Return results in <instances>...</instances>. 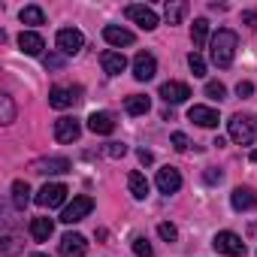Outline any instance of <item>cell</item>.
<instances>
[{
  "mask_svg": "<svg viewBox=\"0 0 257 257\" xmlns=\"http://www.w3.org/2000/svg\"><path fill=\"white\" fill-rule=\"evenodd\" d=\"M70 161L67 158H40V161H34V173H40V176H58V173H70Z\"/></svg>",
  "mask_w": 257,
  "mask_h": 257,
  "instance_id": "obj_11",
  "label": "cell"
},
{
  "mask_svg": "<svg viewBox=\"0 0 257 257\" xmlns=\"http://www.w3.org/2000/svg\"><path fill=\"white\" fill-rule=\"evenodd\" d=\"M170 143H173V149H176V152H188V149H191V140H188L182 131H176V134L170 137Z\"/></svg>",
  "mask_w": 257,
  "mask_h": 257,
  "instance_id": "obj_32",
  "label": "cell"
},
{
  "mask_svg": "<svg viewBox=\"0 0 257 257\" xmlns=\"http://www.w3.org/2000/svg\"><path fill=\"white\" fill-rule=\"evenodd\" d=\"M55 43H58V49H61L64 55H79L82 46H85V37H82V31H76V28H64V31H58Z\"/></svg>",
  "mask_w": 257,
  "mask_h": 257,
  "instance_id": "obj_8",
  "label": "cell"
},
{
  "mask_svg": "<svg viewBox=\"0 0 257 257\" xmlns=\"http://www.w3.org/2000/svg\"><path fill=\"white\" fill-rule=\"evenodd\" d=\"M124 13H127V19H131V22H137L143 31H155V28H158V13H155L152 7H143V4H131V7L124 10Z\"/></svg>",
  "mask_w": 257,
  "mask_h": 257,
  "instance_id": "obj_9",
  "label": "cell"
},
{
  "mask_svg": "<svg viewBox=\"0 0 257 257\" xmlns=\"http://www.w3.org/2000/svg\"><path fill=\"white\" fill-rule=\"evenodd\" d=\"M206 97H209V100H218V103H221V100L227 97V88H224L221 82H206Z\"/></svg>",
  "mask_w": 257,
  "mask_h": 257,
  "instance_id": "obj_30",
  "label": "cell"
},
{
  "mask_svg": "<svg viewBox=\"0 0 257 257\" xmlns=\"http://www.w3.org/2000/svg\"><path fill=\"white\" fill-rule=\"evenodd\" d=\"M236 46H239V37H236L233 31L221 28V31L212 37V64L221 67V70H227V67L233 64V58H236Z\"/></svg>",
  "mask_w": 257,
  "mask_h": 257,
  "instance_id": "obj_1",
  "label": "cell"
},
{
  "mask_svg": "<svg viewBox=\"0 0 257 257\" xmlns=\"http://www.w3.org/2000/svg\"><path fill=\"white\" fill-rule=\"evenodd\" d=\"M31 257H49V254H31Z\"/></svg>",
  "mask_w": 257,
  "mask_h": 257,
  "instance_id": "obj_41",
  "label": "cell"
},
{
  "mask_svg": "<svg viewBox=\"0 0 257 257\" xmlns=\"http://www.w3.org/2000/svg\"><path fill=\"white\" fill-rule=\"evenodd\" d=\"M227 134H230L233 143L251 146L254 137H257V121L248 118V115H242V112H236V115H230V121H227Z\"/></svg>",
  "mask_w": 257,
  "mask_h": 257,
  "instance_id": "obj_2",
  "label": "cell"
},
{
  "mask_svg": "<svg viewBox=\"0 0 257 257\" xmlns=\"http://www.w3.org/2000/svg\"><path fill=\"white\" fill-rule=\"evenodd\" d=\"M206 40H209V22L206 19H194V25H191V43H194V49H203Z\"/></svg>",
  "mask_w": 257,
  "mask_h": 257,
  "instance_id": "obj_25",
  "label": "cell"
},
{
  "mask_svg": "<svg viewBox=\"0 0 257 257\" xmlns=\"http://www.w3.org/2000/svg\"><path fill=\"white\" fill-rule=\"evenodd\" d=\"M137 158H140V164H146V167H149V164L155 161V155H152L149 149H140V152H137Z\"/></svg>",
  "mask_w": 257,
  "mask_h": 257,
  "instance_id": "obj_40",
  "label": "cell"
},
{
  "mask_svg": "<svg viewBox=\"0 0 257 257\" xmlns=\"http://www.w3.org/2000/svg\"><path fill=\"white\" fill-rule=\"evenodd\" d=\"M79 137H82V121L79 118L64 115V118L55 121V140L58 143H76Z\"/></svg>",
  "mask_w": 257,
  "mask_h": 257,
  "instance_id": "obj_7",
  "label": "cell"
},
{
  "mask_svg": "<svg viewBox=\"0 0 257 257\" xmlns=\"http://www.w3.org/2000/svg\"><path fill=\"white\" fill-rule=\"evenodd\" d=\"M88 242L82 233H64L61 236V257H85Z\"/></svg>",
  "mask_w": 257,
  "mask_h": 257,
  "instance_id": "obj_13",
  "label": "cell"
},
{
  "mask_svg": "<svg viewBox=\"0 0 257 257\" xmlns=\"http://www.w3.org/2000/svg\"><path fill=\"white\" fill-rule=\"evenodd\" d=\"M155 73H158V61H155V55H152V52H140V55L134 58V79L149 82V79H155Z\"/></svg>",
  "mask_w": 257,
  "mask_h": 257,
  "instance_id": "obj_10",
  "label": "cell"
},
{
  "mask_svg": "<svg viewBox=\"0 0 257 257\" xmlns=\"http://www.w3.org/2000/svg\"><path fill=\"white\" fill-rule=\"evenodd\" d=\"M91 209H94V200L91 197H73V203H67L64 206V212H61V221L64 224H79L82 218H88L91 215Z\"/></svg>",
  "mask_w": 257,
  "mask_h": 257,
  "instance_id": "obj_6",
  "label": "cell"
},
{
  "mask_svg": "<svg viewBox=\"0 0 257 257\" xmlns=\"http://www.w3.org/2000/svg\"><path fill=\"white\" fill-rule=\"evenodd\" d=\"M16 242H19V239H16L13 233H7V236H4V245H0V251H4L7 257H10V254H16V251H19V245H16Z\"/></svg>",
  "mask_w": 257,
  "mask_h": 257,
  "instance_id": "obj_35",
  "label": "cell"
},
{
  "mask_svg": "<svg viewBox=\"0 0 257 257\" xmlns=\"http://www.w3.org/2000/svg\"><path fill=\"white\" fill-rule=\"evenodd\" d=\"M188 118H191L194 124H200V127H218V121H221L212 106H191V109H188Z\"/></svg>",
  "mask_w": 257,
  "mask_h": 257,
  "instance_id": "obj_18",
  "label": "cell"
},
{
  "mask_svg": "<svg viewBox=\"0 0 257 257\" xmlns=\"http://www.w3.org/2000/svg\"><path fill=\"white\" fill-rule=\"evenodd\" d=\"M127 188H131V194H134L137 200H146V197H149V179H146L140 170H134L131 176H127Z\"/></svg>",
  "mask_w": 257,
  "mask_h": 257,
  "instance_id": "obj_22",
  "label": "cell"
},
{
  "mask_svg": "<svg viewBox=\"0 0 257 257\" xmlns=\"http://www.w3.org/2000/svg\"><path fill=\"white\" fill-rule=\"evenodd\" d=\"M221 179H224L221 170H206V182H209V185H221Z\"/></svg>",
  "mask_w": 257,
  "mask_h": 257,
  "instance_id": "obj_37",
  "label": "cell"
},
{
  "mask_svg": "<svg viewBox=\"0 0 257 257\" xmlns=\"http://www.w3.org/2000/svg\"><path fill=\"white\" fill-rule=\"evenodd\" d=\"M88 131H91V134H100V137H109V134L115 131V118H112L109 112H91Z\"/></svg>",
  "mask_w": 257,
  "mask_h": 257,
  "instance_id": "obj_17",
  "label": "cell"
},
{
  "mask_svg": "<svg viewBox=\"0 0 257 257\" xmlns=\"http://www.w3.org/2000/svg\"><path fill=\"white\" fill-rule=\"evenodd\" d=\"M124 109H127V115H146V112L152 109V100H149L146 94H134V97H127Z\"/></svg>",
  "mask_w": 257,
  "mask_h": 257,
  "instance_id": "obj_24",
  "label": "cell"
},
{
  "mask_svg": "<svg viewBox=\"0 0 257 257\" xmlns=\"http://www.w3.org/2000/svg\"><path fill=\"white\" fill-rule=\"evenodd\" d=\"M19 19H22V25H46V13L40 7H25Z\"/></svg>",
  "mask_w": 257,
  "mask_h": 257,
  "instance_id": "obj_27",
  "label": "cell"
},
{
  "mask_svg": "<svg viewBox=\"0 0 257 257\" xmlns=\"http://www.w3.org/2000/svg\"><path fill=\"white\" fill-rule=\"evenodd\" d=\"M242 22H245L248 28H257V10H248V13H242Z\"/></svg>",
  "mask_w": 257,
  "mask_h": 257,
  "instance_id": "obj_39",
  "label": "cell"
},
{
  "mask_svg": "<svg viewBox=\"0 0 257 257\" xmlns=\"http://www.w3.org/2000/svg\"><path fill=\"white\" fill-rule=\"evenodd\" d=\"M52 233H55L52 218H31V236H34L37 242H49Z\"/></svg>",
  "mask_w": 257,
  "mask_h": 257,
  "instance_id": "obj_21",
  "label": "cell"
},
{
  "mask_svg": "<svg viewBox=\"0 0 257 257\" xmlns=\"http://www.w3.org/2000/svg\"><path fill=\"white\" fill-rule=\"evenodd\" d=\"M79 100H82V88H79V85H70V88L55 85V88L49 91V106H52V109H70V106L79 103Z\"/></svg>",
  "mask_w": 257,
  "mask_h": 257,
  "instance_id": "obj_4",
  "label": "cell"
},
{
  "mask_svg": "<svg viewBox=\"0 0 257 257\" xmlns=\"http://www.w3.org/2000/svg\"><path fill=\"white\" fill-rule=\"evenodd\" d=\"M13 203H16V209H25L28 203H31V188H28V182H13Z\"/></svg>",
  "mask_w": 257,
  "mask_h": 257,
  "instance_id": "obj_26",
  "label": "cell"
},
{
  "mask_svg": "<svg viewBox=\"0 0 257 257\" xmlns=\"http://www.w3.org/2000/svg\"><path fill=\"white\" fill-rule=\"evenodd\" d=\"M155 185H158L161 194H176V191L182 188V173H179L176 167H164V170H158Z\"/></svg>",
  "mask_w": 257,
  "mask_h": 257,
  "instance_id": "obj_12",
  "label": "cell"
},
{
  "mask_svg": "<svg viewBox=\"0 0 257 257\" xmlns=\"http://www.w3.org/2000/svg\"><path fill=\"white\" fill-rule=\"evenodd\" d=\"M161 97L176 106V103H185V100L191 97V88H188L185 82H164V85H161Z\"/></svg>",
  "mask_w": 257,
  "mask_h": 257,
  "instance_id": "obj_16",
  "label": "cell"
},
{
  "mask_svg": "<svg viewBox=\"0 0 257 257\" xmlns=\"http://www.w3.org/2000/svg\"><path fill=\"white\" fill-rule=\"evenodd\" d=\"M100 67H103V73H109V76H121V73L127 70V58H124L121 52L106 49V52L100 55Z\"/></svg>",
  "mask_w": 257,
  "mask_h": 257,
  "instance_id": "obj_14",
  "label": "cell"
},
{
  "mask_svg": "<svg viewBox=\"0 0 257 257\" xmlns=\"http://www.w3.org/2000/svg\"><path fill=\"white\" fill-rule=\"evenodd\" d=\"M188 67H191V73H194L197 79H203V76H206V61H203V55H200V52H191V55H188Z\"/></svg>",
  "mask_w": 257,
  "mask_h": 257,
  "instance_id": "obj_29",
  "label": "cell"
},
{
  "mask_svg": "<svg viewBox=\"0 0 257 257\" xmlns=\"http://www.w3.org/2000/svg\"><path fill=\"white\" fill-rule=\"evenodd\" d=\"M185 13H188V4H182V0H170V4L164 7V19H167V25H182Z\"/></svg>",
  "mask_w": 257,
  "mask_h": 257,
  "instance_id": "obj_23",
  "label": "cell"
},
{
  "mask_svg": "<svg viewBox=\"0 0 257 257\" xmlns=\"http://www.w3.org/2000/svg\"><path fill=\"white\" fill-rule=\"evenodd\" d=\"M230 206L236 209V212H248V209H254L257 206V194L251 191V188H236L233 194H230Z\"/></svg>",
  "mask_w": 257,
  "mask_h": 257,
  "instance_id": "obj_19",
  "label": "cell"
},
{
  "mask_svg": "<svg viewBox=\"0 0 257 257\" xmlns=\"http://www.w3.org/2000/svg\"><path fill=\"white\" fill-rule=\"evenodd\" d=\"M0 121H4V124H13L16 121V103H13L10 94L0 97Z\"/></svg>",
  "mask_w": 257,
  "mask_h": 257,
  "instance_id": "obj_28",
  "label": "cell"
},
{
  "mask_svg": "<svg viewBox=\"0 0 257 257\" xmlns=\"http://www.w3.org/2000/svg\"><path fill=\"white\" fill-rule=\"evenodd\" d=\"M19 49H22L25 55H40V52L46 49V43H43V37H40L37 31H22V34H19Z\"/></svg>",
  "mask_w": 257,
  "mask_h": 257,
  "instance_id": "obj_20",
  "label": "cell"
},
{
  "mask_svg": "<svg viewBox=\"0 0 257 257\" xmlns=\"http://www.w3.org/2000/svg\"><path fill=\"white\" fill-rule=\"evenodd\" d=\"M158 236H161L164 242H176V239H179V230H176V224L164 221V224H158Z\"/></svg>",
  "mask_w": 257,
  "mask_h": 257,
  "instance_id": "obj_31",
  "label": "cell"
},
{
  "mask_svg": "<svg viewBox=\"0 0 257 257\" xmlns=\"http://www.w3.org/2000/svg\"><path fill=\"white\" fill-rule=\"evenodd\" d=\"M61 64H64V58H58V55L46 58V70H61Z\"/></svg>",
  "mask_w": 257,
  "mask_h": 257,
  "instance_id": "obj_38",
  "label": "cell"
},
{
  "mask_svg": "<svg viewBox=\"0 0 257 257\" xmlns=\"http://www.w3.org/2000/svg\"><path fill=\"white\" fill-rule=\"evenodd\" d=\"M103 152H106L109 158H115V161H118V158H124V155H127V146H124V143H109Z\"/></svg>",
  "mask_w": 257,
  "mask_h": 257,
  "instance_id": "obj_34",
  "label": "cell"
},
{
  "mask_svg": "<svg viewBox=\"0 0 257 257\" xmlns=\"http://www.w3.org/2000/svg\"><path fill=\"white\" fill-rule=\"evenodd\" d=\"M134 254H137V257H152V245H149V239L137 236V239H134Z\"/></svg>",
  "mask_w": 257,
  "mask_h": 257,
  "instance_id": "obj_33",
  "label": "cell"
},
{
  "mask_svg": "<svg viewBox=\"0 0 257 257\" xmlns=\"http://www.w3.org/2000/svg\"><path fill=\"white\" fill-rule=\"evenodd\" d=\"M236 94H239V97H251V94H254V85H251V82H239V85H236Z\"/></svg>",
  "mask_w": 257,
  "mask_h": 257,
  "instance_id": "obj_36",
  "label": "cell"
},
{
  "mask_svg": "<svg viewBox=\"0 0 257 257\" xmlns=\"http://www.w3.org/2000/svg\"><path fill=\"white\" fill-rule=\"evenodd\" d=\"M103 40L109 43V46H115V49H121V46H134V34L127 31V28H118V25H106L103 28Z\"/></svg>",
  "mask_w": 257,
  "mask_h": 257,
  "instance_id": "obj_15",
  "label": "cell"
},
{
  "mask_svg": "<svg viewBox=\"0 0 257 257\" xmlns=\"http://www.w3.org/2000/svg\"><path fill=\"white\" fill-rule=\"evenodd\" d=\"M212 248H215L218 254H227V257H242V254H245L242 236H236V233H230V230H221V233L212 239Z\"/></svg>",
  "mask_w": 257,
  "mask_h": 257,
  "instance_id": "obj_3",
  "label": "cell"
},
{
  "mask_svg": "<svg viewBox=\"0 0 257 257\" xmlns=\"http://www.w3.org/2000/svg\"><path fill=\"white\" fill-rule=\"evenodd\" d=\"M64 200H67V185H61V182L43 185V188L37 191V197H34V203H37V206H46V209H55V206H61Z\"/></svg>",
  "mask_w": 257,
  "mask_h": 257,
  "instance_id": "obj_5",
  "label": "cell"
}]
</instances>
